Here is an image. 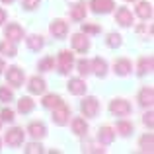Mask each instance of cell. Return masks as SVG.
<instances>
[{
    "label": "cell",
    "instance_id": "obj_1",
    "mask_svg": "<svg viewBox=\"0 0 154 154\" xmlns=\"http://www.w3.org/2000/svg\"><path fill=\"white\" fill-rule=\"evenodd\" d=\"M53 123L59 125V127H64V125L70 121V107H68L64 102H59L53 107Z\"/></svg>",
    "mask_w": 154,
    "mask_h": 154
},
{
    "label": "cell",
    "instance_id": "obj_2",
    "mask_svg": "<svg viewBox=\"0 0 154 154\" xmlns=\"http://www.w3.org/2000/svg\"><path fill=\"white\" fill-rule=\"evenodd\" d=\"M23 139H26V133H23V129H20V127L8 129V133L4 135V143H6L8 146H12V148L22 146V144H23Z\"/></svg>",
    "mask_w": 154,
    "mask_h": 154
},
{
    "label": "cell",
    "instance_id": "obj_3",
    "mask_svg": "<svg viewBox=\"0 0 154 154\" xmlns=\"http://www.w3.org/2000/svg\"><path fill=\"white\" fill-rule=\"evenodd\" d=\"M109 111L115 117H127L131 113V103L123 98H115L111 103H109Z\"/></svg>",
    "mask_w": 154,
    "mask_h": 154
},
{
    "label": "cell",
    "instance_id": "obj_4",
    "mask_svg": "<svg viewBox=\"0 0 154 154\" xmlns=\"http://www.w3.org/2000/svg\"><path fill=\"white\" fill-rule=\"evenodd\" d=\"M72 64H74V55L70 51H60L59 57H57V66H59L60 74H68Z\"/></svg>",
    "mask_w": 154,
    "mask_h": 154
},
{
    "label": "cell",
    "instance_id": "obj_5",
    "mask_svg": "<svg viewBox=\"0 0 154 154\" xmlns=\"http://www.w3.org/2000/svg\"><path fill=\"white\" fill-rule=\"evenodd\" d=\"M4 70H6V68H4ZM23 78H26V74H23V70L20 66H8L6 80H8V84H10L12 88H20L23 84Z\"/></svg>",
    "mask_w": 154,
    "mask_h": 154
},
{
    "label": "cell",
    "instance_id": "obj_6",
    "mask_svg": "<svg viewBox=\"0 0 154 154\" xmlns=\"http://www.w3.org/2000/svg\"><path fill=\"white\" fill-rule=\"evenodd\" d=\"M80 109H82V115L86 117H96L100 111V102L98 98H94V96H88V98L82 100V103H80Z\"/></svg>",
    "mask_w": 154,
    "mask_h": 154
},
{
    "label": "cell",
    "instance_id": "obj_7",
    "mask_svg": "<svg viewBox=\"0 0 154 154\" xmlns=\"http://www.w3.org/2000/svg\"><path fill=\"white\" fill-rule=\"evenodd\" d=\"M70 45L76 53H88V49H90V39H88L86 33L80 31V33H74L70 37Z\"/></svg>",
    "mask_w": 154,
    "mask_h": 154
},
{
    "label": "cell",
    "instance_id": "obj_8",
    "mask_svg": "<svg viewBox=\"0 0 154 154\" xmlns=\"http://www.w3.org/2000/svg\"><path fill=\"white\" fill-rule=\"evenodd\" d=\"M115 8L113 0H90V10L94 14H109Z\"/></svg>",
    "mask_w": 154,
    "mask_h": 154
},
{
    "label": "cell",
    "instance_id": "obj_9",
    "mask_svg": "<svg viewBox=\"0 0 154 154\" xmlns=\"http://www.w3.org/2000/svg\"><path fill=\"white\" fill-rule=\"evenodd\" d=\"M49 31H51L53 37L64 39V37H66V33H68V23L64 22V20H53L51 26H49Z\"/></svg>",
    "mask_w": 154,
    "mask_h": 154
},
{
    "label": "cell",
    "instance_id": "obj_10",
    "mask_svg": "<svg viewBox=\"0 0 154 154\" xmlns=\"http://www.w3.org/2000/svg\"><path fill=\"white\" fill-rule=\"evenodd\" d=\"M115 22L123 27H131L133 26V12L125 6H119L115 12Z\"/></svg>",
    "mask_w": 154,
    "mask_h": 154
},
{
    "label": "cell",
    "instance_id": "obj_11",
    "mask_svg": "<svg viewBox=\"0 0 154 154\" xmlns=\"http://www.w3.org/2000/svg\"><path fill=\"white\" fill-rule=\"evenodd\" d=\"M4 35H6V39L18 43V41L23 39V27L20 26V23H8L6 29H4Z\"/></svg>",
    "mask_w": 154,
    "mask_h": 154
},
{
    "label": "cell",
    "instance_id": "obj_12",
    "mask_svg": "<svg viewBox=\"0 0 154 154\" xmlns=\"http://www.w3.org/2000/svg\"><path fill=\"white\" fill-rule=\"evenodd\" d=\"M86 82H84L82 78H70L66 84V90L70 92L72 96H84L86 94Z\"/></svg>",
    "mask_w": 154,
    "mask_h": 154
},
{
    "label": "cell",
    "instance_id": "obj_13",
    "mask_svg": "<svg viewBox=\"0 0 154 154\" xmlns=\"http://www.w3.org/2000/svg\"><path fill=\"white\" fill-rule=\"evenodd\" d=\"M131 70H133V64L129 59H117L113 63V72L117 76H127V74H131Z\"/></svg>",
    "mask_w": 154,
    "mask_h": 154
},
{
    "label": "cell",
    "instance_id": "obj_14",
    "mask_svg": "<svg viewBox=\"0 0 154 154\" xmlns=\"http://www.w3.org/2000/svg\"><path fill=\"white\" fill-rule=\"evenodd\" d=\"M139 103L143 105V107H152V103H154V90H152V86H144L143 90L139 92Z\"/></svg>",
    "mask_w": 154,
    "mask_h": 154
},
{
    "label": "cell",
    "instance_id": "obj_15",
    "mask_svg": "<svg viewBox=\"0 0 154 154\" xmlns=\"http://www.w3.org/2000/svg\"><path fill=\"white\" fill-rule=\"evenodd\" d=\"M27 133H29L35 140H39V139H43V137L47 135V127L41 123V121H31V123L27 125Z\"/></svg>",
    "mask_w": 154,
    "mask_h": 154
},
{
    "label": "cell",
    "instance_id": "obj_16",
    "mask_svg": "<svg viewBox=\"0 0 154 154\" xmlns=\"http://www.w3.org/2000/svg\"><path fill=\"white\" fill-rule=\"evenodd\" d=\"M27 90H29L31 94H45V90H47V82L41 78V76H33V78H29Z\"/></svg>",
    "mask_w": 154,
    "mask_h": 154
},
{
    "label": "cell",
    "instance_id": "obj_17",
    "mask_svg": "<svg viewBox=\"0 0 154 154\" xmlns=\"http://www.w3.org/2000/svg\"><path fill=\"white\" fill-rule=\"evenodd\" d=\"M90 64H92V72H94L96 76H100V78H105V76H107V63H105V59L96 57Z\"/></svg>",
    "mask_w": 154,
    "mask_h": 154
},
{
    "label": "cell",
    "instance_id": "obj_18",
    "mask_svg": "<svg viewBox=\"0 0 154 154\" xmlns=\"http://www.w3.org/2000/svg\"><path fill=\"white\" fill-rule=\"evenodd\" d=\"M113 139H115V133H113V129L111 127H100V131H98V140L102 144H111L113 143Z\"/></svg>",
    "mask_w": 154,
    "mask_h": 154
},
{
    "label": "cell",
    "instance_id": "obj_19",
    "mask_svg": "<svg viewBox=\"0 0 154 154\" xmlns=\"http://www.w3.org/2000/svg\"><path fill=\"white\" fill-rule=\"evenodd\" d=\"M137 16H139L140 20H150L152 18V4L146 2V0L139 2L137 4Z\"/></svg>",
    "mask_w": 154,
    "mask_h": 154
},
{
    "label": "cell",
    "instance_id": "obj_20",
    "mask_svg": "<svg viewBox=\"0 0 154 154\" xmlns=\"http://www.w3.org/2000/svg\"><path fill=\"white\" fill-rule=\"evenodd\" d=\"M0 55H4V57H16V55H18V47H16V43L10 41V39L0 41Z\"/></svg>",
    "mask_w": 154,
    "mask_h": 154
},
{
    "label": "cell",
    "instance_id": "obj_21",
    "mask_svg": "<svg viewBox=\"0 0 154 154\" xmlns=\"http://www.w3.org/2000/svg\"><path fill=\"white\" fill-rule=\"evenodd\" d=\"M72 133L78 137H84L88 133V123L86 119H82V117H74L72 119Z\"/></svg>",
    "mask_w": 154,
    "mask_h": 154
},
{
    "label": "cell",
    "instance_id": "obj_22",
    "mask_svg": "<svg viewBox=\"0 0 154 154\" xmlns=\"http://www.w3.org/2000/svg\"><path fill=\"white\" fill-rule=\"evenodd\" d=\"M152 57H143V59L139 60V64H137V74L139 76H144L148 74V72H152Z\"/></svg>",
    "mask_w": 154,
    "mask_h": 154
},
{
    "label": "cell",
    "instance_id": "obj_23",
    "mask_svg": "<svg viewBox=\"0 0 154 154\" xmlns=\"http://www.w3.org/2000/svg\"><path fill=\"white\" fill-rule=\"evenodd\" d=\"M26 43H27V49H31V51H41L45 47V41H43L41 35H29L26 39Z\"/></svg>",
    "mask_w": 154,
    "mask_h": 154
},
{
    "label": "cell",
    "instance_id": "obj_24",
    "mask_svg": "<svg viewBox=\"0 0 154 154\" xmlns=\"http://www.w3.org/2000/svg\"><path fill=\"white\" fill-rule=\"evenodd\" d=\"M84 18H86V6H84V4H74V6H70V20L82 22Z\"/></svg>",
    "mask_w": 154,
    "mask_h": 154
},
{
    "label": "cell",
    "instance_id": "obj_25",
    "mask_svg": "<svg viewBox=\"0 0 154 154\" xmlns=\"http://www.w3.org/2000/svg\"><path fill=\"white\" fill-rule=\"evenodd\" d=\"M33 109H35V102L29 98V96L20 98V102H18V111L20 113H31Z\"/></svg>",
    "mask_w": 154,
    "mask_h": 154
},
{
    "label": "cell",
    "instance_id": "obj_26",
    "mask_svg": "<svg viewBox=\"0 0 154 154\" xmlns=\"http://www.w3.org/2000/svg\"><path fill=\"white\" fill-rule=\"evenodd\" d=\"M139 146H140V150H143V152H152V146H154V137H152V133L140 137Z\"/></svg>",
    "mask_w": 154,
    "mask_h": 154
},
{
    "label": "cell",
    "instance_id": "obj_27",
    "mask_svg": "<svg viewBox=\"0 0 154 154\" xmlns=\"http://www.w3.org/2000/svg\"><path fill=\"white\" fill-rule=\"evenodd\" d=\"M59 102H63V98H60V96H57V94H47V96H43L41 105H43V107H47V109H53Z\"/></svg>",
    "mask_w": 154,
    "mask_h": 154
},
{
    "label": "cell",
    "instance_id": "obj_28",
    "mask_svg": "<svg viewBox=\"0 0 154 154\" xmlns=\"http://www.w3.org/2000/svg\"><path fill=\"white\" fill-rule=\"evenodd\" d=\"M117 133H119L121 137H129L133 133V123L131 121H117Z\"/></svg>",
    "mask_w": 154,
    "mask_h": 154
},
{
    "label": "cell",
    "instance_id": "obj_29",
    "mask_svg": "<svg viewBox=\"0 0 154 154\" xmlns=\"http://www.w3.org/2000/svg\"><path fill=\"white\" fill-rule=\"evenodd\" d=\"M121 43H123V37H121L119 33H107L105 45H107L109 49H117V47H121Z\"/></svg>",
    "mask_w": 154,
    "mask_h": 154
},
{
    "label": "cell",
    "instance_id": "obj_30",
    "mask_svg": "<svg viewBox=\"0 0 154 154\" xmlns=\"http://www.w3.org/2000/svg\"><path fill=\"white\" fill-rule=\"evenodd\" d=\"M37 68L41 72H49V70H55V57H45V59L39 60Z\"/></svg>",
    "mask_w": 154,
    "mask_h": 154
},
{
    "label": "cell",
    "instance_id": "obj_31",
    "mask_svg": "<svg viewBox=\"0 0 154 154\" xmlns=\"http://www.w3.org/2000/svg\"><path fill=\"white\" fill-rule=\"evenodd\" d=\"M76 68H78L80 76H88L92 72V64H90V60H86V59H80L78 63H76Z\"/></svg>",
    "mask_w": 154,
    "mask_h": 154
},
{
    "label": "cell",
    "instance_id": "obj_32",
    "mask_svg": "<svg viewBox=\"0 0 154 154\" xmlns=\"http://www.w3.org/2000/svg\"><path fill=\"white\" fill-rule=\"evenodd\" d=\"M12 100H14V90L8 88V86H0V102L8 103V102H12Z\"/></svg>",
    "mask_w": 154,
    "mask_h": 154
},
{
    "label": "cell",
    "instance_id": "obj_33",
    "mask_svg": "<svg viewBox=\"0 0 154 154\" xmlns=\"http://www.w3.org/2000/svg\"><path fill=\"white\" fill-rule=\"evenodd\" d=\"M100 26H96V23H82V33H86V35H96V33H100Z\"/></svg>",
    "mask_w": 154,
    "mask_h": 154
},
{
    "label": "cell",
    "instance_id": "obj_34",
    "mask_svg": "<svg viewBox=\"0 0 154 154\" xmlns=\"http://www.w3.org/2000/svg\"><path fill=\"white\" fill-rule=\"evenodd\" d=\"M23 152L26 154H39V152H43V146H41V143H29L23 148Z\"/></svg>",
    "mask_w": 154,
    "mask_h": 154
},
{
    "label": "cell",
    "instance_id": "obj_35",
    "mask_svg": "<svg viewBox=\"0 0 154 154\" xmlns=\"http://www.w3.org/2000/svg\"><path fill=\"white\" fill-rule=\"evenodd\" d=\"M84 152H105V148H103V144L100 143V144H96V143H84Z\"/></svg>",
    "mask_w": 154,
    "mask_h": 154
},
{
    "label": "cell",
    "instance_id": "obj_36",
    "mask_svg": "<svg viewBox=\"0 0 154 154\" xmlns=\"http://www.w3.org/2000/svg\"><path fill=\"white\" fill-rule=\"evenodd\" d=\"M0 117H2V121H14V109L4 107L2 111H0Z\"/></svg>",
    "mask_w": 154,
    "mask_h": 154
},
{
    "label": "cell",
    "instance_id": "obj_37",
    "mask_svg": "<svg viewBox=\"0 0 154 154\" xmlns=\"http://www.w3.org/2000/svg\"><path fill=\"white\" fill-rule=\"evenodd\" d=\"M152 117H154V113L150 111V109H148V113H144V115H143V121H144V125H146L148 129L154 127V119H152Z\"/></svg>",
    "mask_w": 154,
    "mask_h": 154
},
{
    "label": "cell",
    "instance_id": "obj_38",
    "mask_svg": "<svg viewBox=\"0 0 154 154\" xmlns=\"http://www.w3.org/2000/svg\"><path fill=\"white\" fill-rule=\"evenodd\" d=\"M23 8L26 10H35V8H39V0H23Z\"/></svg>",
    "mask_w": 154,
    "mask_h": 154
},
{
    "label": "cell",
    "instance_id": "obj_39",
    "mask_svg": "<svg viewBox=\"0 0 154 154\" xmlns=\"http://www.w3.org/2000/svg\"><path fill=\"white\" fill-rule=\"evenodd\" d=\"M4 22H6V10H4V8H0V26H2Z\"/></svg>",
    "mask_w": 154,
    "mask_h": 154
},
{
    "label": "cell",
    "instance_id": "obj_40",
    "mask_svg": "<svg viewBox=\"0 0 154 154\" xmlns=\"http://www.w3.org/2000/svg\"><path fill=\"white\" fill-rule=\"evenodd\" d=\"M4 68H6V64H4V60L0 59V74H2V72H4Z\"/></svg>",
    "mask_w": 154,
    "mask_h": 154
},
{
    "label": "cell",
    "instance_id": "obj_41",
    "mask_svg": "<svg viewBox=\"0 0 154 154\" xmlns=\"http://www.w3.org/2000/svg\"><path fill=\"white\" fill-rule=\"evenodd\" d=\"M2 2H4V4H12V2H14V0H2Z\"/></svg>",
    "mask_w": 154,
    "mask_h": 154
},
{
    "label": "cell",
    "instance_id": "obj_42",
    "mask_svg": "<svg viewBox=\"0 0 154 154\" xmlns=\"http://www.w3.org/2000/svg\"><path fill=\"white\" fill-rule=\"evenodd\" d=\"M2 123H4V121H2V117H0V129H2Z\"/></svg>",
    "mask_w": 154,
    "mask_h": 154
},
{
    "label": "cell",
    "instance_id": "obj_43",
    "mask_svg": "<svg viewBox=\"0 0 154 154\" xmlns=\"http://www.w3.org/2000/svg\"><path fill=\"white\" fill-rule=\"evenodd\" d=\"M125 2H137V0H125Z\"/></svg>",
    "mask_w": 154,
    "mask_h": 154
},
{
    "label": "cell",
    "instance_id": "obj_44",
    "mask_svg": "<svg viewBox=\"0 0 154 154\" xmlns=\"http://www.w3.org/2000/svg\"><path fill=\"white\" fill-rule=\"evenodd\" d=\"M0 148H2V140H0Z\"/></svg>",
    "mask_w": 154,
    "mask_h": 154
}]
</instances>
